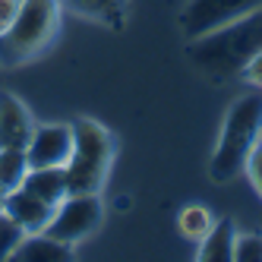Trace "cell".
I'll return each instance as SVG.
<instances>
[{"label": "cell", "mask_w": 262, "mask_h": 262, "mask_svg": "<svg viewBox=\"0 0 262 262\" xmlns=\"http://www.w3.org/2000/svg\"><path fill=\"white\" fill-rule=\"evenodd\" d=\"M57 205H48L45 199H38L35 193H29L26 186H16L4 196V212L19 224L26 234H41L48 228V221L54 215Z\"/></svg>", "instance_id": "cell-8"}, {"label": "cell", "mask_w": 262, "mask_h": 262, "mask_svg": "<svg viewBox=\"0 0 262 262\" xmlns=\"http://www.w3.org/2000/svg\"><path fill=\"white\" fill-rule=\"evenodd\" d=\"M35 120L23 98L13 92H0V148H26L32 139Z\"/></svg>", "instance_id": "cell-9"}, {"label": "cell", "mask_w": 262, "mask_h": 262, "mask_svg": "<svg viewBox=\"0 0 262 262\" xmlns=\"http://www.w3.org/2000/svg\"><path fill=\"white\" fill-rule=\"evenodd\" d=\"M256 10H262V0H186L180 13V32L186 41H196Z\"/></svg>", "instance_id": "cell-6"}, {"label": "cell", "mask_w": 262, "mask_h": 262, "mask_svg": "<svg viewBox=\"0 0 262 262\" xmlns=\"http://www.w3.org/2000/svg\"><path fill=\"white\" fill-rule=\"evenodd\" d=\"M29 174V158L26 148H0V193H10L16 186H23Z\"/></svg>", "instance_id": "cell-15"}, {"label": "cell", "mask_w": 262, "mask_h": 262, "mask_svg": "<svg viewBox=\"0 0 262 262\" xmlns=\"http://www.w3.org/2000/svg\"><path fill=\"white\" fill-rule=\"evenodd\" d=\"M114 164V136L111 129L92 117L73 123V152L63 164L70 193H101V186Z\"/></svg>", "instance_id": "cell-3"}, {"label": "cell", "mask_w": 262, "mask_h": 262, "mask_svg": "<svg viewBox=\"0 0 262 262\" xmlns=\"http://www.w3.org/2000/svg\"><path fill=\"white\" fill-rule=\"evenodd\" d=\"M262 139V92H247L234 98L228 107L218 133V145L209 161V177L215 183H231L237 174H243L247 155Z\"/></svg>", "instance_id": "cell-1"}, {"label": "cell", "mask_w": 262, "mask_h": 262, "mask_svg": "<svg viewBox=\"0 0 262 262\" xmlns=\"http://www.w3.org/2000/svg\"><path fill=\"white\" fill-rule=\"evenodd\" d=\"M23 186H26L29 193H35L38 199H45L48 205L63 202V196L70 193V183H67V171H63V167H29Z\"/></svg>", "instance_id": "cell-10"}, {"label": "cell", "mask_w": 262, "mask_h": 262, "mask_svg": "<svg viewBox=\"0 0 262 262\" xmlns=\"http://www.w3.org/2000/svg\"><path fill=\"white\" fill-rule=\"evenodd\" d=\"M60 0H19L10 29L0 35V51L10 63L32 60L57 38L60 29Z\"/></svg>", "instance_id": "cell-4"}, {"label": "cell", "mask_w": 262, "mask_h": 262, "mask_svg": "<svg viewBox=\"0 0 262 262\" xmlns=\"http://www.w3.org/2000/svg\"><path fill=\"white\" fill-rule=\"evenodd\" d=\"M73 247H67V243L60 240H54L48 234H26L23 243L16 247L13 259H19V262H63L70 259Z\"/></svg>", "instance_id": "cell-12"}, {"label": "cell", "mask_w": 262, "mask_h": 262, "mask_svg": "<svg viewBox=\"0 0 262 262\" xmlns=\"http://www.w3.org/2000/svg\"><path fill=\"white\" fill-rule=\"evenodd\" d=\"M0 212H4V193H0Z\"/></svg>", "instance_id": "cell-21"}, {"label": "cell", "mask_w": 262, "mask_h": 262, "mask_svg": "<svg viewBox=\"0 0 262 262\" xmlns=\"http://www.w3.org/2000/svg\"><path fill=\"white\" fill-rule=\"evenodd\" d=\"M234 221L231 218H221L212 224V231L199 240V250L196 259L199 262H231V247H234Z\"/></svg>", "instance_id": "cell-13"}, {"label": "cell", "mask_w": 262, "mask_h": 262, "mask_svg": "<svg viewBox=\"0 0 262 262\" xmlns=\"http://www.w3.org/2000/svg\"><path fill=\"white\" fill-rule=\"evenodd\" d=\"M212 224H215V215L209 212V205H199V202L183 205L180 215H177V231H180V237L193 240V243H199L205 234H209Z\"/></svg>", "instance_id": "cell-14"}, {"label": "cell", "mask_w": 262, "mask_h": 262, "mask_svg": "<svg viewBox=\"0 0 262 262\" xmlns=\"http://www.w3.org/2000/svg\"><path fill=\"white\" fill-rule=\"evenodd\" d=\"M243 174L250 177L253 190H256V193H259V199H262V139L253 145V152L247 155V164H243Z\"/></svg>", "instance_id": "cell-18"}, {"label": "cell", "mask_w": 262, "mask_h": 262, "mask_svg": "<svg viewBox=\"0 0 262 262\" xmlns=\"http://www.w3.org/2000/svg\"><path fill=\"white\" fill-rule=\"evenodd\" d=\"M73 152V123H35L26 145L29 167H63Z\"/></svg>", "instance_id": "cell-7"}, {"label": "cell", "mask_w": 262, "mask_h": 262, "mask_svg": "<svg viewBox=\"0 0 262 262\" xmlns=\"http://www.w3.org/2000/svg\"><path fill=\"white\" fill-rule=\"evenodd\" d=\"M240 76L247 79L250 85L262 89V48H259L256 54H250V57H247V63L240 67Z\"/></svg>", "instance_id": "cell-19"}, {"label": "cell", "mask_w": 262, "mask_h": 262, "mask_svg": "<svg viewBox=\"0 0 262 262\" xmlns=\"http://www.w3.org/2000/svg\"><path fill=\"white\" fill-rule=\"evenodd\" d=\"M16 10H19V0H0V35L10 29Z\"/></svg>", "instance_id": "cell-20"}, {"label": "cell", "mask_w": 262, "mask_h": 262, "mask_svg": "<svg viewBox=\"0 0 262 262\" xmlns=\"http://www.w3.org/2000/svg\"><path fill=\"white\" fill-rule=\"evenodd\" d=\"M190 45H193L190 48L193 63L205 76H212V82H224L228 76L240 73L250 54L262 48V10L243 16V19L224 26L212 35H202Z\"/></svg>", "instance_id": "cell-2"}, {"label": "cell", "mask_w": 262, "mask_h": 262, "mask_svg": "<svg viewBox=\"0 0 262 262\" xmlns=\"http://www.w3.org/2000/svg\"><path fill=\"white\" fill-rule=\"evenodd\" d=\"M23 237H26V231L7 212H0V259H13V253L23 243Z\"/></svg>", "instance_id": "cell-17"}, {"label": "cell", "mask_w": 262, "mask_h": 262, "mask_svg": "<svg viewBox=\"0 0 262 262\" xmlns=\"http://www.w3.org/2000/svg\"><path fill=\"white\" fill-rule=\"evenodd\" d=\"M231 259L234 262H262V237L259 234H234Z\"/></svg>", "instance_id": "cell-16"}, {"label": "cell", "mask_w": 262, "mask_h": 262, "mask_svg": "<svg viewBox=\"0 0 262 262\" xmlns=\"http://www.w3.org/2000/svg\"><path fill=\"white\" fill-rule=\"evenodd\" d=\"M101 218H104V205L98 193H67L63 202H57V209H54L41 234L67 243V247H76L98 231Z\"/></svg>", "instance_id": "cell-5"}, {"label": "cell", "mask_w": 262, "mask_h": 262, "mask_svg": "<svg viewBox=\"0 0 262 262\" xmlns=\"http://www.w3.org/2000/svg\"><path fill=\"white\" fill-rule=\"evenodd\" d=\"M60 7L111 29H120L126 19V0H60Z\"/></svg>", "instance_id": "cell-11"}]
</instances>
